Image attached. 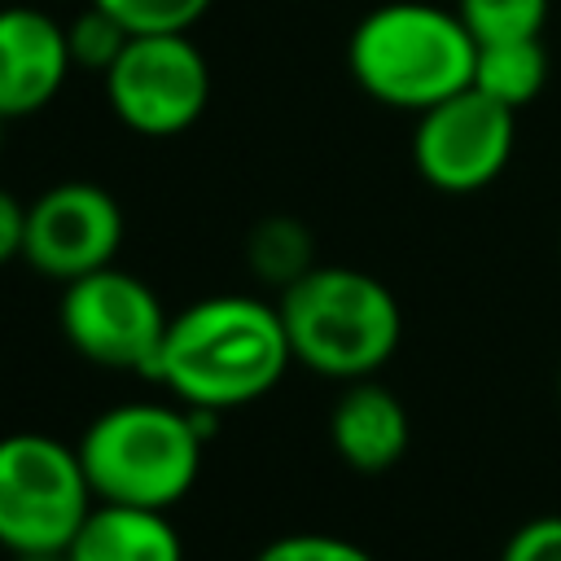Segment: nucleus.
Instances as JSON below:
<instances>
[{
  "label": "nucleus",
  "instance_id": "15",
  "mask_svg": "<svg viewBox=\"0 0 561 561\" xmlns=\"http://www.w3.org/2000/svg\"><path fill=\"white\" fill-rule=\"evenodd\" d=\"M456 13L478 44L530 39V35H543L548 0H456Z\"/></svg>",
  "mask_w": 561,
  "mask_h": 561
},
{
  "label": "nucleus",
  "instance_id": "18",
  "mask_svg": "<svg viewBox=\"0 0 561 561\" xmlns=\"http://www.w3.org/2000/svg\"><path fill=\"white\" fill-rule=\"evenodd\" d=\"M250 561H377V557L368 548H359L355 539H342V535L294 530V535H276L272 543H263Z\"/></svg>",
  "mask_w": 561,
  "mask_h": 561
},
{
  "label": "nucleus",
  "instance_id": "5",
  "mask_svg": "<svg viewBox=\"0 0 561 561\" xmlns=\"http://www.w3.org/2000/svg\"><path fill=\"white\" fill-rule=\"evenodd\" d=\"M92 504L79 447L35 430L0 438V548L9 557L66 552Z\"/></svg>",
  "mask_w": 561,
  "mask_h": 561
},
{
  "label": "nucleus",
  "instance_id": "12",
  "mask_svg": "<svg viewBox=\"0 0 561 561\" xmlns=\"http://www.w3.org/2000/svg\"><path fill=\"white\" fill-rule=\"evenodd\" d=\"M70 561H184L180 530L167 508L110 504L96 500L75 539L66 543Z\"/></svg>",
  "mask_w": 561,
  "mask_h": 561
},
{
  "label": "nucleus",
  "instance_id": "19",
  "mask_svg": "<svg viewBox=\"0 0 561 561\" xmlns=\"http://www.w3.org/2000/svg\"><path fill=\"white\" fill-rule=\"evenodd\" d=\"M500 561H561V513H543V517L522 522L504 539Z\"/></svg>",
  "mask_w": 561,
  "mask_h": 561
},
{
  "label": "nucleus",
  "instance_id": "7",
  "mask_svg": "<svg viewBox=\"0 0 561 561\" xmlns=\"http://www.w3.org/2000/svg\"><path fill=\"white\" fill-rule=\"evenodd\" d=\"M167 320L171 316L162 298L140 276L114 263L75 276L61 289V333L83 359L101 368H127L153 377Z\"/></svg>",
  "mask_w": 561,
  "mask_h": 561
},
{
  "label": "nucleus",
  "instance_id": "6",
  "mask_svg": "<svg viewBox=\"0 0 561 561\" xmlns=\"http://www.w3.org/2000/svg\"><path fill=\"white\" fill-rule=\"evenodd\" d=\"M105 101L140 136H180L210 101V66L188 31H140L110 61Z\"/></svg>",
  "mask_w": 561,
  "mask_h": 561
},
{
  "label": "nucleus",
  "instance_id": "17",
  "mask_svg": "<svg viewBox=\"0 0 561 561\" xmlns=\"http://www.w3.org/2000/svg\"><path fill=\"white\" fill-rule=\"evenodd\" d=\"M105 13H114L131 35L140 31H193V22L215 0H92Z\"/></svg>",
  "mask_w": 561,
  "mask_h": 561
},
{
  "label": "nucleus",
  "instance_id": "13",
  "mask_svg": "<svg viewBox=\"0 0 561 561\" xmlns=\"http://www.w3.org/2000/svg\"><path fill=\"white\" fill-rule=\"evenodd\" d=\"M482 96L508 105L513 114L522 105H530L543 83H548V48L539 35L530 39H495V44H478L473 57V79H469Z\"/></svg>",
  "mask_w": 561,
  "mask_h": 561
},
{
  "label": "nucleus",
  "instance_id": "11",
  "mask_svg": "<svg viewBox=\"0 0 561 561\" xmlns=\"http://www.w3.org/2000/svg\"><path fill=\"white\" fill-rule=\"evenodd\" d=\"M329 438H333V451L355 473H386L408 456L412 421L403 399L390 386L359 377V381H346V390L333 399Z\"/></svg>",
  "mask_w": 561,
  "mask_h": 561
},
{
  "label": "nucleus",
  "instance_id": "1",
  "mask_svg": "<svg viewBox=\"0 0 561 561\" xmlns=\"http://www.w3.org/2000/svg\"><path fill=\"white\" fill-rule=\"evenodd\" d=\"M289 364L294 351L280 307L250 294H215L167 320L153 381H162L184 408L232 412L276 390Z\"/></svg>",
  "mask_w": 561,
  "mask_h": 561
},
{
  "label": "nucleus",
  "instance_id": "16",
  "mask_svg": "<svg viewBox=\"0 0 561 561\" xmlns=\"http://www.w3.org/2000/svg\"><path fill=\"white\" fill-rule=\"evenodd\" d=\"M127 39H131V31H127L114 13H105L101 4H92V0H88V9L75 13V22L66 26L70 61L83 66V70H101V75L110 70V61L123 53Z\"/></svg>",
  "mask_w": 561,
  "mask_h": 561
},
{
  "label": "nucleus",
  "instance_id": "10",
  "mask_svg": "<svg viewBox=\"0 0 561 561\" xmlns=\"http://www.w3.org/2000/svg\"><path fill=\"white\" fill-rule=\"evenodd\" d=\"M66 26L31 4L0 9V118L44 110L70 75Z\"/></svg>",
  "mask_w": 561,
  "mask_h": 561
},
{
  "label": "nucleus",
  "instance_id": "2",
  "mask_svg": "<svg viewBox=\"0 0 561 561\" xmlns=\"http://www.w3.org/2000/svg\"><path fill=\"white\" fill-rule=\"evenodd\" d=\"M210 408H171V403H114L88 421L79 438V460L96 500L171 508L180 504L197 473L206 438L215 434Z\"/></svg>",
  "mask_w": 561,
  "mask_h": 561
},
{
  "label": "nucleus",
  "instance_id": "8",
  "mask_svg": "<svg viewBox=\"0 0 561 561\" xmlns=\"http://www.w3.org/2000/svg\"><path fill=\"white\" fill-rule=\"evenodd\" d=\"M513 110L482 96L473 83L416 114L412 162L438 193H478L513 158Z\"/></svg>",
  "mask_w": 561,
  "mask_h": 561
},
{
  "label": "nucleus",
  "instance_id": "21",
  "mask_svg": "<svg viewBox=\"0 0 561 561\" xmlns=\"http://www.w3.org/2000/svg\"><path fill=\"white\" fill-rule=\"evenodd\" d=\"M13 561H70L66 552H13Z\"/></svg>",
  "mask_w": 561,
  "mask_h": 561
},
{
  "label": "nucleus",
  "instance_id": "14",
  "mask_svg": "<svg viewBox=\"0 0 561 561\" xmlns=\"http://www.w3.org/2000/svg\"><path fill=\"white\" fill-rule=\"evenodd\" d=\"M245 263L254 276L272 280V285H289L298 280L311 263V232L289 219V215H272V219H259L250 228V241H245Z\"/></svg>",
  "mask_w": 561,
  "mask_h": 561
},
{
  "label": "nucleus",
  "instance_id": "22",
  "mask_svg": "<svg viewBox=\"0 0 561 561\" xmlns=\"http://www.w3.org/2000/svg\"><path fill=\"white\" fill-rule=\"evenodd\" d=\"M4 123H9V118H0V149H4Z\"/></svg>",
  "mask_w": 561,
  "mask_h": 561
},
{
  "label": "nucleus",
  "instance_id": "23",
  "mask_svg": "<svg viewBox=\"0 0 561 561\" xmlns=\"http://www.w3.org/2000/svg\"><path fill=\"white\" fill-rule=\"evenodd\" d=\"M557 399H561V373H557Z\"/></svg>",
  "mask_w": 561,
  "mask_h": 561
},
{
  "label": "nucleus",
  "instance_id": "4",
  "mask_svg": "<svg viewBox=\"0 0 561 561\" xmlns=\"http://www.w3.org/2000/svg\"><path fill=\"white\" fill-rule=\"evenodd\" d=\"M276 307L294 359L333 381L373 377L403 337L399 298L359 267H307Z\"/></svg>",
  "mask_w": 561,
  "mask_h": 561
},
{
  "label": "nucleus",
  "instance_id": "3",
  "mask_svg": "<svg viewBox=\"0 0 561 561\" xmlns=\"http://www.w3.org/2000/svg\"><path fill=\"white\" fill-rule=\"evenodd\" d=\"M478 39L456 9L425 0H390L368 9L346 44L351 79L390 110H430L469 88Z\"/></svg>",
  "mask_w": 561,
  "mask_h": 561
},
{
  "label": "nucleus",
  "instance_id": "20",
  "mask_svg": "<svg viewBox=\"0 0 561 561\" xmlns=\"http://www.w3.org/2000/svg\"><path fill=\"white\" fill-rule=\"evenodd\" d=\"M22 245H26V206L9 188H0V263L18 259Z\"/></svg>",
  "mask_w": 561,
  "mask_h": 561
},
{
  "label": "nucleus",
  "instance_id": "9",
  "mask_svg": "<svg viewBox=\"0 0 561 561\" xmlns=\"http://www.w3.org/2000/svg\"><path fill=\"white\" fill-rule=\"evenodd\" d=\"M123 245L118 202L88 180H66L44 188L26 206V245L22 259L48 280H75L114 263Z\"/></svg>",
  "mask_w": 561,
  "mask_h": 561
}]
</instances>
